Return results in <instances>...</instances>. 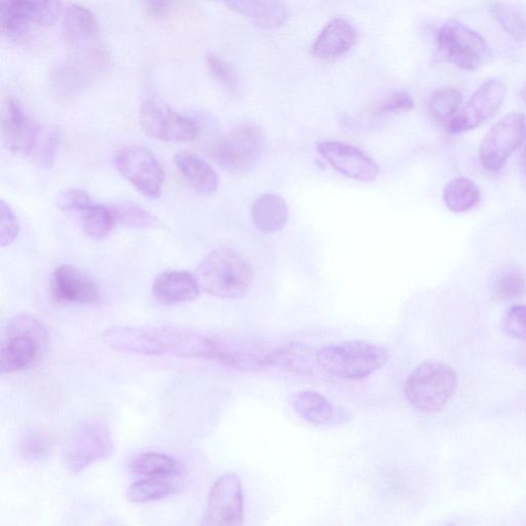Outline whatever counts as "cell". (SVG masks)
<instances>
[{
	"mask_svg": "<svg viewBox=\"0 0 526 526\" xmlns=\"http://www.w3.org/2000/svg\"><path fill=\"white\" fill-rule=\"evenodd\" d=\"M223 3L262 28L279 27L288 17L283 0H223Z\"/></svg>",
	"mask_w": 526,
	"mask_h": 526,
	"instance_id": "603a6c76",
	"label": "cell"
},
{
	"mask_svg": "<svg viewBox=\"0 0 526 526\" xmlns=\"http://www.w3.org/2000/svg\"><path fill=\"white\" fill-rule=\"evenodd\" d=\"M175 164L194 191L203 196L214 195L219 187V178L210 164L199 156L182 152L176 155Z\"/></svg>",
	"mask_w": 526,
	"mask_h": 526,
	"instance_id": "cb8c5ba5",
	"label": "cell"
},
{
	"mask_svg": "<svg viewBox=\"0 0 526 526\" xmlns=\"http://www.w3.org/2000/svg\"><path fill=\"white\" fill-rule=\"evenodd\" d=\"M495 19L517 42L526 39V22L521 15L505 3L495 2L491 6Z\"/></svg>",
	"mask_w": 526,
	"mask_h": 526,
	"instance_id": "836d02e7",
	"label": "cell"
},
{
	"mask_svg": "<svg viewBox=\"0 0 526 526\" xmlns=\"http://www.w3.org/2000/svg\"><path fill=\"white\" fill-rule=\"evenodd\" d=\"M506 330L515 340L526 342V306H516L509 311Z\"/></svg>",
	"mask_w": 526,
	"mask_h": 526,
	"instance_id": "ab89813d",
	"label": "cell"
},
{
	"mask_svg": "<svg viewBox=\"0 0 526 526\" xmlns=\"http://www.w3.org/2000/svg\"><path fill=\"white\" fill-rule=\"evenodd\" d=\"M318 153L338 173L363 182L373 181L381 173L380 167L358 147L341 141H323Z\"/></svg>",
	"mask_w": 526,
	"mask_h": 526,
	"instance_id": "ac0fdd59",
	"label": "cell"
},
{
	"mask_svg": "<svg viewBox=\"0 0 526 526\" xmlns=\"http://www.w3.org/2000/svg\"><path fill=\"white\" fill-rule=\"evenodd\" d=\"M48 346V332L36 318L21 315L7 325L0 347V371L16 373L39 362Z\"/></svg>",
	"mask_w": 526,
	"mask_h": 526,
	"instance_id": "277c9868",
	"label": "cell"
},
{
	"mask_svg": "<svg viewBox=\"0 0 526 526\" xmlns=\"http://www.w3.org/2000/svg\"><path fill=\"white\" fill-rule=\"evenodd\" d=\"M296 415L315 426H340L351 421V413L315 391L297 393L292 399Z\"/></svg>",
	"mask_w": 526,
	"mask_h": 526,
	"instance_id": "d6986e66",
	"label": "cell"
},
{
	"mask_svg": "<svg viewBox=\"0 0 526 526\" xmlns=\"http://www.w3.org/2000/svg\"><path fill=\"white\" fill-rule=\"evenodd\" d=\"M197 278L208 294L217 298L234 299L248 292L253 272L248 261L237 251L219 247L203 259Z\"/></svg>",
	"mask_w": 526,
	"mask_h": 526,
	"instance_id": "3957f363",
	"label": "cell"
},
{
	"mask_svg": "<svg viewBox=\"0 0 526 526\" xmlns=\"http://www.w3.org/2000/svg\"><path fill=\"white\" fill-rule=\"evenodd\" d=\"M147 12L154 16L160 17L167 13L172 0H141Z\"/></svg>",
	"mask_w": 526,
	"mask_h": 526,
	"instance_id": "60d3db41",
	"label": "cell"
},
{
	"mask_svg": "<svg viewBox=\"0 0 526 526\" xmlns=\"http://www.w3.org/2000/svg\"><path fill=\"white\" fill-rule=\"evenodd\" d=\"M462 102L463 96L460 91L445 88L436 91L430 97L428 109L433 119L441 123H448L458 114Z\"/></svg>",
	"mask_w": 526,
	"mask_h": 526,
	"instance_id": "4dcf8cb0",
	"label": "cell"
},
{
	"mask_svg": "<svg viewBox=\"0 0 526 526\" xmlns=\"http://www.w3.org/2000/svg\"><path fill=\"white\" fill-rule=\"evenodd\" d=\"M251 216L259 232L273 234L285 227L289 218V210L283 198L276 194H266L255 200Z\"/></svg>",
	"mask_w": 526,
	"mask_h": 526,
	"instance_id": "d4e9b609",
	"label": "cell"
},
{
	"mask_svg": "<svg viewBox=\"0 0 526 526\" xmlns=\"http://www.w3.org/2000/svg\"><path fill=\"white\" fill-rule=\"evenodd\" d=\"M390 358L386 348L362 341L345 342L321 348L318 365L333 377L359 381L384 367Z\"/></svg>",
	"mask_w": 526,
	"mask_h": 526,
	"instance_id": "5b68a950",
	"label": "cell"
},
{
	"mask_svg": "<svg viewBox=\"0 0 526 526\" xmlns=\"http://www.w3.org/2000/svg\"><path fill=\"white\" fill-rule=\"evenodd\" d=\"M355 27L343 18L332 20L317 37L312 54L322 60H330L348 53L357 43Z\"/></svg>",
	"mask_w": 526,
	"mask_h": 526,
	"instance_id": "7402d4cb",
	"label": "cell"
},
{
	"mask_svg": "<svg viewBox=\"0 0 526 526\" xmlns=\"http://www.w3.org/2000/svg\"><path fill=\"white\" fill-rule=\"evenodd\" d=\"M110 349L139 356H172L217 360L216 338L171 326H120L102 333Z\"/></svg>",
	"mask_w": 526,
	"mask_h": 526,
	"instance_id": "6da1fadb",
	"label": "cell"
},
{
	"mask_svg": "<svg viewBox=\"0 0 526 526\" xmlns=\"http://www.w3.org/2000/svg\"><path fill=\"white\" fill-rule=\"evenodd\" d=\"M85 233L94 240L107 238L118 225L115 206L95 203L83 216Z\"/></svg>",
	"mask_w": 526,
	"mask_h": 526,
	"instance_id": "f1b7e54d",
	"label": "cell"
},
{
	"mask_svg": "<svg viewBox=\"0 0 526 526\" xmlns=\"http://www.w3.org/2000/svg\"><path fill=\"white\" fill-rule=\"evenodd\" d=\"M118 225L134 230L156 229L161 222L153 214L133 202H123L115 206Z\"/></svg>",
	"mask_w": 526,
	"mask_h": 526,
	"instance_id": "1f68e13d",
	"label": "cell"
},
{
	"mask_svg": "<svg viewBox=\"0 0 526 526\" xmlns=\"http://www.w3.org/2000/svg\"><path fill=\"white\" fill-rule=\"evenodd\" d=\"M265 148V138L253 126H241L218 138L211 156L223 170L242 174L256 166Z\"/></svg>",
	"mask_w": 526,
	"mask_h": 526,
	"instance_id": "ba28073f",
	"label": "cell"
},
{
	"mask_svg": "<svg viewBox=\"0 0 526 526\" xmlns=\"http://www.w3.org/2000/svg\"><path fill=\"white\" fill-rule=\"evenodd\" d=\"M202 287L196 276L185 271H170L161 274L153 284V294L160 304L177 306L194 302Z\"/></svg>",
	"mask_w": 526,
	"mask_h": 526,
	"instance_id": "44dd1931",
	"label": "cell"
},
{
	"mask_svg": "<svg viewBox=\"0 0 526 526\" xmlns=\"http://www.w3.org/2000/svg\"><path fill=\"white\" fill-rule=\"evenodd\" d=\"M139 122L143 132L154 139L185 143L195 141L201 132L199 124L157 98H148L140 107Z\"/></svg>",
	"mask_w": 526,
	"mask_h": 526,
	"instance_id": "9c48e42d",
	"label": "cell"
},
{
	"mask_svg": "<svg viewBox=\"0 0 526 526\" xmlns=\"http://www.w3.org/2000/svg\"><path fill=\"white\" fill-rule=\"evenodd\" d=\"M0 245L3 248L11 246L20 233V222L14 210L5 201L0 202Z\"/></svg>",
	"mask_w": 526,
	"mask_h": 526,
	"instance_id": "8d00e7d4",
	"label": "cell"
},
{
	"mask_svg": "<svg viewBox=\"0 0 526 526\" xmlns=\"http://www.w3.org/2000/svg\"><path fill=\"white\" fill-rule=\"evenodd\" d=\"M51 450V439L39 430L27 431L19 445L20 455L28 461L45 460L50 455Z\"/></svg>",
	"mask_w": 526,
	"mask_h": 526,
	"instance_id": "d6a6232c",
	"label": "cell"
},
{
	"mask_svg": "<svg viewBox=\"0 0 526 526\" xmlns=\"http://www.w3.org/2000/svg\"><path fill=\"white\" fill-rule=\"evenodd\" d=\"M51 293L59 305L96 306L101 303L97 283L77 267L59 266L52 276Z\"/></svg>",
	"mask_w": 526,
	"mask_h": 526,
	"instance_id": "e0dca14e",
	"label": "cell"
},
{
	"mask_svg": "<svg viewBox=\"0 0 526 526\" xmlns=\"http://www.w3.org/2000/svg\"><path fill=\"white\" fill-rule=\"evenodd\" d=\"M177 492V484L168 479L143 478L128 488L127 498L132 503L143 504L166 499Z\"/></svg>",
	"mask_w": 526,
	"mask_h": 526,
	"instance_id": "f546056e",
	"label": "cell"
},
{
	"mask_svg": "<svg viewBox=\"0 0 526 526\" xmlns=\"http://www.w3.org/2000/svg\"><path fill=\"white\" fill-rule=\"evenodd\" d=\"M95 202L91 196L80 189L67 190L60 194L57 199L58 207L72 215L83 216Z\"/></svg>",
	"mask_w": 526,
	"mask_h": 526,
	"instance_id": "d590c367",
	"label": "cell"
},
{
	"mask_svg": "<svg viewBox=\"0 0 526 526\" xmlns=\"http://www.w3.org/2000/svg\"><path fill=\"white\" fill-rule=\"evenodd\" d=\"M494 290L501 299L510 300L521 297L526 293V277L517 268H507L497 277Z\"/></svg>",
	"mask_w": 526,
	"mask_h": 526,
	"instance_id": "e575fe53",
	"label": "cell"
},
{
	"mask_svg": "<svg viewBox=\"0 0 526 526\" xmlns=\"http://www.w3.org/2000/svg\"><path fill=\"white\" fill-rule=\"evenodd\" d=\"M104 49L74 52L52 74V86L62 96H70L86 88L106 65Z\"/></svg>",
	"mask_w": 526,
	"mask_h": 526,
	"instance_id": "2e32d148",
	"label": "cell"
},
{
	"mask_svg": "<svg viewBox=\"0 0 526 526\" xmlns=\"http://www.w3.org/2000/svg\"><path fill=\"white\" fill-rule=\"evenodd\" d=\"M526 138V117L514 112L496 123L483 138L479 158L485 169L499 172Z\"/></svg>",
	"mask_w": 526,
	"mask_h": 526,
	"instance_id": "4fadbf2b",
	"label": "cell"
},
{
	"mask_svg": "<svg viewBox=\"0 0 526 526\" xmlns=\"http://www.w3.org/2000/svg\"><path fill=\"white\" fill-rule=\"evenodd\" d=\"M437 43L442 57L461 69L476 70L492 57L491 48L483 37L457 21L441 28Z\"/></svg>",
	"mask_w": 526,
	"mask_h": 526,
	"instance_id": "30bf717a",
	"label": "cell"
},
{
	"mask_svg": "<svg viewBox=\"0 0 526 526\" xmlns=\"http://www.w3.org/2000/svg\"><path fill=\"white\" fill-rule=\"evenodd\" d=\"M317 362V353L302 343H289L269 352L268 365L283 371L312 374Z\"/></svg>",
	"mask_w": 526,
	"mask_h": 526,
	"instance_id": "484cf974",
	"label": "cell"
},
{
	"mask_svg": "<svg viewBox=\"0 0 526 526\" xmlns=\"http://www.w3.org/2000/svg\"><path fill=\"white\" fill-rule=\"evenodd\" d=\"M244 493L241 479L234 473L220 476L212 485L203 525H242Z\"/></svg>",
	"mask_w": 526,
	"mask_h": 526,
	"instance_id": "5bb4252c",
	"label": "cell"
},
{
	"mask_svg": "<svg viewBox=\"0 0 526 526\" xmlns=\"http://www.w3.org/2000/svg\"><path fill=\"white\" fill-rule=\"evenodd\" d=\"M413 107H415V103L407 93L396 92L379 105L375 110V116L401 114V112L412 110Z\"/></svg>",
	"mask_w": 526,
	"mask_h": 526,
	"instance_id": "f35d334b",
	"label": "cell"
},
{
	"mask_svg": "<svg viewBox=\"0 0 526 526\" xmlns=\"http://www.w3.org/2000/svg\"><path fill=\"white\" fill-rule=\"evenodd\" d=\"M115 452V442L107 426L87 422L75 429L66 441L64 462L71 475H79Z\"/></svg>",
	"mask_w": 526,
	"mask_h": 526,
	"instance_id": "52a82bcc",
	"label": "cell"
},
{
	"mask_svg": "<svg viewBox=\"0 0 526 526\" xmlns=\"http://www.w3.org/2000/svg\"><path fill=\"white\" fill-rule=\"evenodd\" d=\"M505 95L506 86L502 81L492 79L485 82L447 123V131L462 134L492 119L503 104Z\"/></svg>",
	"mask_w": 526,
	"mask_h": 526,
	"instance_id": "9a60e30c",
	"label": "cell"
},
{
	"mask_svg": "<svg viewBox=\"0 0 526 526\" xmlns=\"http://www.w3.org/2000/svg\"><path fill=\"white\" fill-rule=\"evenodd\" d=\"M64 40L74 52L102 49L99 41L98 23L91 11L70 5L64 11L62 21Z\"/></svg>",
	"mask_w": 526,
	"mask_h": 526,
	"instance_id": "ffe728a7",
	"label": "cell"
},
{
	"mask_svg": "<svg viewBox=\"0 0 526 526\" xmlns=\"http://www.w3.org/2000/svg\"><path fill=\"white\" fill-rule=\"evenodd\" d=\"M457 386L458 377L453 368L428 361L410 373L404 385V395L413 407L434 413L446 406Z\"/></svg>",
	"mask_w": 526,
	"mask_h": 526,
	"instance_id": "8992f818",
	"label": "cell"
},
{
	"mask_svg": "<svg viewBox=\"0 0 526 526\" xmlns=\"http://www.w3.org/2000/svg\"><path fill=\"white\" fill-rule=\"evenodd\" d=\"M520 180L523 189L526 191V144L523 148L520 162Z\"/></svg>",
	"mask_w": 526,
	"mask_h": 526,
	"instance_id": "b9f144b4",
	"label": "cell"
},
{
	"mask_svg": "<svg viewBox=\"0 0 526 526\" xmlns=\"http://www.w3.org/2000/svg\"><path fill=\"white\" fill-rule=\"evenodd\" d=\"M208 68L213 78L219 82L225 89L231 92H237L239 82L233 68L217 56L210 55L207 57Z\"/></svg>",
	"mask_w": 526,
	"mask_h": 526,
	"instance_id": "74e56055",
	"label": "cell"
},
{
	"mask_svg": "<svg viewBox=\"0 0 526 526\" xmlns=\"http://www.w3.org/2000/svg\"><path fill=\"white\" fill-rule=\"evenodd\" d=\"M133 475L141 478L171 479L184 475V465L167 455L145 453L136 457L130 464Z\"/></svg>",
	"mask_w": 526,
	"mask_h": 526,
	"instance_id": "4316f807",
	"label": "cell"
},
{
	"mask_svg": "<svg viewBox=\"0 0 526 526\" xmlns=\"http://www.w3.org/2000/svg\"><path fill=\"white\" fill-rule=\"evenodd\" d=\"M477 184L466 177L450 180L444 190V202L450 211L461 213L471 210L479 201Z\"/></svg>",
	"mask_w": 526,
	"mask_h": 526,
	"instance_id": "83f0119b",
	"label": "cell"
},
{
	"mask_svg": "<svg viewBox=\"0 0 526 526\" xmlns=\"http://www.w3.org/2000/svg\"><path fill=\"white\" fill-rule=\"evenodd\" d=\"M115 164L121 175L142 195L150 199L161 197L165 173L149 150L138 145L123 147L115 157Z\"/></svg>",
	"mask_w": 526,
	"mask_h": 526,
	"instance_id": "7c38bea8",
	"label": "cell"
},
{
	"mask_svg": "<svg viewBox=\"0 0 526 526\" xmlns=\"http://www.w3.org/2000/svg\"><path fill=\"white\" fill-rule=\"evenodd\" d=\"M60 13V0H2V30L9 40L20 41L34 27L53 25Z\"/></svg>",
	"mask_w": 526,
	"mask_h": 526,
	"instance_id": "8fae6325",
	"label": "cell"
},
{
	"mask_svg": "<svg viewBox=\"0 0 526 526\" xmlns=\"http://www.w3.org/2000/svg\"><path fill=\"white\" fill-rule=\"evenodd\" d=\"M2 136L12 154L51 168L56 160L59 138L26 114L21 103L7 96L2 107Z\"/></svg>",
	"mask_w": 526,
	"mask_h": 526,
	"instance_id": "7a4b0ae2",
	"label": "cell"
}]
</instances>
